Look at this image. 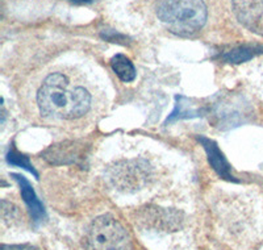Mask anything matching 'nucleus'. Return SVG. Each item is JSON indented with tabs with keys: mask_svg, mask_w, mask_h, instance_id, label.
<instances>
[{
	"mask_svg": "<svg viewBox=\"0 0 263 250\" xmlns=\"http://www.w3.org/2000/svg\"><path fill=\"white\" fill-rule=\"evenodd\" d=\"M40 112L54 120L79 119L91 107V95L67 75L54 73L45 78L37 93Z\"/></svg>",
	"mask_w": 263,
	"mask_h": 250,
	"instance_id": "1",
	"label": "nucleus"
},
{
	"mask_svg": "<svg viewBox=\"0 0 263 250\" xmlns=\"http://www.w3.org/2000/svg\"><path fill=\"white\" fill-rule=\"evenodd\" d=\"M156 13L170 32L183 37L203 29L208 17L204 0H157Z\"/></svg>",
	"mask_w": 263,
	"mask_h": 250,
	"instance_id": "2",
	"label": "nucleus"
},
{
	"mask_svg": "<svg viewBox=\"0 0 263 250\" xmlns=\"http://www.w3.org/2000/svg\"><path fill=\"white\" fill-rule=\"evenodd\" d=\"M84 250H132L128 232L112 215H102L91 223L83 240Z\"/></svg>",
	"mask_w": 263,
	"mask_h": 250,
	"instance_id": "3",
	"label": "nucleus"
},
{
	"mask_svg": "<svg viewBox=\"0 0 263 250\" xmlns=\"http://www.w3.org/2000/svg\"><path fill=\"white\" fill-rule=\"evenodd\" d=\"M152 167L144 159L119 161L108 167V182L121 192H135L149 183Z\"/></svg>",
	"mask_w": 263,
	"mask_h": 250,
	"instance_id": "4",
	"label": "nucleus"
},
{
	"mask_svg": "<svg viewBox=\"0 0 263 250\" xmlns=\"http://www.w3.org/2000/svg\"><path fill=\"white\" fill-rule=\"evenodd\" d=\"M232 7L239 24L263 37V0H232Z\"/></svg>",
	"mask_w": 263,
	"mask_h": 250,
	"instance_id": "5",
	"label": "nucleus"
},
{
	"mask_svg": "<svg viewBox=\"0 0 263 250\" xmlns=\"http://www.w3.org/2000/svg\"><path fill=\"white\" fill-rule=\"evenodd\" d=\"M44 158L53 165L78 164L82 157V149L74 142H62L51 145L45 153Z\"/></svg>",
	"mask_w": 263,
	"mask_h": 250,
	"instance_id": "6",
	"label": "nucleus"
},
{
	"mask_svg": "<svg viewBox=\"0 0 263 250\" xmlns=\"http://www.w3.org/2000/svg\"><path fill=\"white\" fill-rule=\"evenodd\" d=\"M199 141L204 146L206 155H208V161H210L211 166L215 169L216 173L221 178L228 179V181H236L234 176L232 175V171H230V165L228 164L227 158L224 157L221 150L218 149L217 144L206 137H199Z\"/></svg>",
	"mask_w": 263,
	"mask_h": 250,
	"instance_id": "7",
	"label": "nucleus"
},
{
	"mask_svg": "<svg viewBox=\"0 0 263 250\" xmlns=\"http://www.w3.org/2000/svg\"><path fill=\"white\" fill-rule=\"evenodd\" d=\"M12 176L17 182L18 186H20L21 197L24 199L33 220L39 223L42 219H45V208H44V206H42V203L40 202L39 198H37L36 192H34V190H33L29 182L24 176L18 175V174H12Z\"/></svg>",
	"mask_w": 263,
	"mask_h": 250,
	"instance_id": "8",
	"label": "nucleus"
},
{
	"mask_svg": "<svg viewBox=\"0 0 263 250\" xmlns=\"http://www.w3.org/2000/svg\"><path fill=\"white\" fill-rule=\"evenodd\" d=\"M200 107L197 104H194L192 100L184 96H177V104H175V110L173 111L170 116L167 117L164 124L168 122L177 121L180 119H189V117H197L200 116Z\"/></svg>",
	"mask_w": 263,
	"mask_h": 250,
	"instance_id": "9",
	"label": "nucleus"
},
{
	"mask_svg": "<svg viewBox=\"0 0 263 250\" xmlns=\"http://www.w3.org/2000/svg\"><path fill=\"white\" fill-rule=\"evenodd\" d=\"M259 54H263V45H242L227 51L222 60L229 63H242Z\"/></svg>",
	"mask_w": 263,
	"mask_h": 250,
	"instance_id": "10",
	"label": "nucleus"
},
{
	"mask_svg": "<svg viewBox=\"0 0 263 250\" xmlns=\"http://www.w3.org/2000/svg\"><path fill=\"white\" fill-rule=\"evenodd\" d=\"M111 67L115 74L120 78L124 83H129L136 79V67L128 57L124 54H116L112 57Z\"/></svg>",
	"mask_w": 263,
	"mask_h": 250,
	"instance_id": "11",
	"label": "nucleus"
},
{
	"mask_svg": "<svg viewBox=\"0 0 263 250\" xmlns=\"http://www.w3.org/2000/svg\"><path fill=\"white\" fill-rule=\"evenodd\" d=\"M7 159H8L9 164L16 165V166L24 167L25 170H28L29 173H32L33 175L36 176V178H39V174H37V171H36V170H34L33 165L29 162L28 157H25V155L20 154V153L16 152L15 149H9L8 154H7Z\"/></svg>",
	"mask_w": 263,
	"mask_h": 250,
	"instance_id": "12",
	"label": "nucleus"
},
{
	"mask_svg": "<svg viewBox=\"0 0 263 250\" xmlns=\"http://www.w3.org/2000/svg\"><path fill=\"white\" fill-rule=\"evenodd\" d=\"M102 37L107 41H111V42H119V41H125L126 37L123 36V34H120V33L115 32L112 29H108V30H103L102 32Z\"/></svg>",
	"mask_w": 263,
	"mask_h": 250,
	"instance_id": "13",
	"label": "nucleus"
},
{
	"mask_svg": "<svg viewBox=\"0 0 263 250\" xmlns=\"http://www.w3.org/2000/svg\"><path fill=\"white\" fill-rule=\"evenodd\" d=\"M2 250H39L36 246L32 245L23 244V245H2Z\"/></svg>",
	"mask_w": 263,
	"mask_h": 250,
	"instance_id": "14",
	"label": "nucleus"
},
{
	"mask_svg": "<svg viewBox=\"0 0 263 250\" xmlns=\"http://www.w3.org/2000/svg\"><path fill=\"white\" fill-rule=\"evenodd\" d=\"M71 3L74 4H88V3H92L93 0H69Z\"/></svg>",
	"mask_w": 263,
	"mask_h": 250,
	"instance_id": "15",
	"label": "nucleus"
}]
</instances>
